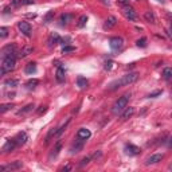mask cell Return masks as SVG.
I'll return each instance as SVG.
<instances>
[{
	"label": "cell",
	"mask_w": 172,
	"mask_h": 172,
	"mask_svg": "<svg viewBox=\"0 0 172 172\" xmlns=\"http://www.w3.org/2000/svg\"><path fill=\"white\" fill-rule=\"evenodd\" d=\"M113 65H114V63L110 62V61H109V62H106V63H105V69H106V70H110Z\"/></svg>",
	"instance_id": "cell-41"
},
{
	"label": "cell",
	"mask_w": 172,
	"mask_h": 172,
	"mask_svg": "<svg viewBox=\"0 0 172 172\" xmlns=\"http://www.w3.org/2000/svg\"><path fill=\"white\" fill-rule=\"evenodd\" d=\"M86 22H88V16H86V15H82V16H81L79 19H78V27H79V28L86 24Z\"/></svg>",
	"instance_id": "cell-33"
},
{
	"label": "cell",
	"mask_w": 172,
	"mask_h": 172,
	"mask_svg": "<svg viewBox=\"0 0 172 172\" xmlns=\"http://www.w3.org/2000/svg\"><path fill=\"white\" fill-rule=\"evenodd\" d=\"M71 18H73V15H71V13H62V15H61V19H59L61 24H62V26H63V24H67V23H69V20H71Z\"/></svg>",
	"instance_id": "cell-25"
},
{
	"label": "cell",
	"mask_w": 172,
	"mask_h": 172,
	"mask_svg": "<svg viewBox=\"0 0 172 172\" xmlns=\"http://www.w3.org/2000/svg\"><path fill=\"white\" fill-rule=\"evenodd\" d=\"M53 137H57V128H51V129L48 130L46 139H44V144H48L50 140H51Z\"/></svg>",
	"instance_id": "cell-23"
},
{
	"label": "cell",
	"mask_w": 172,
	"mask_h": 172,
	"mask_svg": "<svg viewBox=\"0 0 172 172\" xmlns=\"http://www.w3.org/2000/svg\"><path fill=\"white\" fill-rule=\"evenodd\" d=\"M59 42H61V37H59V35H58L57 33H53V34L48 37V39H47L48 47H54L55 44H58Z\"/></svg>",
	"instance_id": "cell-12"
},
{
	"label": "cell",
	"mask_w": 172,
	"mask_h": 172,
	"mask_svg": "<svg viewBox=\"0 0 172 172\" xmlns=\"http://www.w3.org/2000/svg\"><path fill=\"white\" fill-rule=\"evenodd\" d=\"M54 19V11H48L46 15H44V18H43V22L44 23H50Z\"/></svg>",
	"instance_id": "cell-31"
},
{
	"label": "cell",
	"mask_w": 172,
	"mask_h": 172,
	"mask_svg": "<svg viewBox=\"0 0 172 172\" xmlns=\"http://www.w3.org/2000/svg\"><path fill=\"white\" fill-rule=\"evenodd\" d=\"M33 109H34V104H28V105H26L23 109H20L19 112H18V114H19V116H23V114H26V113L31 112Z\"/></svg>",
	"instance_id": "cell-28"
},
{
	"label": "cell",
	"mask_w": 172,
	"mask_h": 172,
	"mask_svg": "<svg viewBox=\"0 0 172 172\" xmlns=\"http://www.w3.org/2000/svg\"><path fill=\"white\" fill-rule=\"evenodd\" d=\"M22 167H23V163L19 161V160H16V161H12V163H10V164H7V165H2V167H0V171H2V172L16 171V169H20Z\"/></svg>",
	"instance_id": "cell-4"
},
{
	"label": "cell",
	"mask_w": 172,
	"mask_h": 172,
	"mask_svg": "<svg viewBox=\"0 0 172 172\" xmlns=\"http://www.w3.org/2000/svg\"><path fill=\"white\" fill-rule=\"evenodd\" d=\"M15 65H16L15 55L4 57V58H3V62H2V74L11 73V71L15 69Z\"/></svg>",
	"instance_id": "cell-3"
},
{
	"label": "cell",
	"mask_w": 172,
	"mask_h": 172,
	"mask_svg": "<svg viewBox=\"0 0 172 172\" xmlns=\"http://www.w3.org/2000/svg\"><path fill=\"white\" fill-rule=\"evenodd\" d=\"M18 83H19V81L18 79H7L6 82H4V85L8 86V88H16Z\"/></svg>",
	"instance_id": "cell-30"
},
{
	"label": "cell",
	"mask_w": 172,
	"mask_h": 172,
	"mask_svg": "<svg viewBox=\"0 0 172 172\" xmlns=\"http://www.w3.org/2000/svg\"><path fill=\"white\" fill-rule=\"evenodd\" d=\"M125 152L128 153L129 156H136V155H139V153H140V148L133 145V144H126V145H125Z\"/></svg>",
	"instance_id": "cell-11"
},
{
	"label": "cell",
	"mask_w": 172,
	"mask_h": 172,
	"mask_svg": "<svg viewBox=\"0 0 172 172\" xmlns=\"http://www.w3.org/2000/svg\"><path fill=\"white\" fill-rule=\"evenodd\" d=\"M157 2H160V3H163V0H157Z\"/></svg>",
	"instance_id": "cell-47"
},
{
	"label": "cell",
	"mask_w": 172,
	"mask_h": 172,
	"mask_svg": "<svg viewBox=\"0 0 172 172\" xmlns=\"http://www.w3.org/2000/svg\"><path fill=\"white\" fill-rule=\"evenodd\" d=\"M12 108H13L12 104H4V105H2V108H0V113H6L7 110L12 109Z\"/></svg>",
	"instance_id": "cell-32"
},
{
	"label": "cell",
	"mask_w": 172,
	"mask_h": 172,
	"mask_svg": "<svg viewBox=\"0 0 172 172\" xmlns=\"http://www.w3.org/2000/svg\"><path fill=\"white\" fill-rule=\"evenodd\" d=\"M117 3L121 4V6H123V7H125V6H129V0H117Z\"/></svg>",
	"instance_id": "cell-39"
},
{
	"label": "cell",
	"mask_w": 172,
	"mask_h": 172,
	"mask_svg": "<svg viewBox=\"0 0 172 172\" xmlns=\"http://www.w3.org/2000/svg\"><path fill=\"white\" fill-rule=\"evenodd\" d=\"M163 92H160V90H157V92H155V93H152V94H149V97H156V96H160Z\"/></svg>",
	"instance_id": "cell-42"
},
{
	"label": "cell",
	"mask_w": 172,
	"mask_h": 172,
	"mask_svg": "<svg viewBox=\"0 0 172 172\" xmlns=\"http://www.w3.org/2000/svg\"><path fill=\"white\" fill-rule=\"evenodd\" d=\"M11 6H12V7H20V6H23V0H12Z\"/></svg>",
	"instance_id": "cell-37"
},
{
	"label": "cell",
	"mask_w": 172,
	"mask_h": 172,
	"mask_svg": "<svg viewBox=\"0 0 172 172\" xmlns=\"http://www.w3.org/2000/svg\"><path fill=\"white\" fill-rule=\"evenodd\" d=\"M38 85H39V81H38V79H30V81H27L26 88L28 89V90H34Z\"/></svg>",
	"instance_id": "cell-27"
},
{
	"label": "cell",
	"mask_w": 172,
	"mask_h": 172,
	"mask_svg": "<svg viewBox=\"0 0 172 172\" xmlns=\"http://www.w3.org/2000/svg\"><path fill=\"white\" fill-rule=\"evenodd\" d=\"M89 161H90V157H89V156L83 157V159L81 160V163H79V167H81V168H82V167H85L86 164H89Z\"/></svg>",
	"instance_id": "cell-36"
},
{
	"label": "cell",
	"mask_w": 172,
	"mask_h": 172,
	"mask_svg": "<svg viewBox=\"0 0 172 172\" xmlns=\"http://www.w3.org/2000/svg\"><path fill=\"white\" fill-rule=\"evenodd\" d=\"M33 51H34V47H33V46H24V47L19 51L18 57H19V58H24V57H27V55H30V54L33 53Z\"/></svg>",
	"instance_id": "cell-17"
},
{
	"label": "cell",
	"mask_w": 172,
	"mask_h": 172,
	"mask_svg": "<svg viewBox=\"0 0 172 172\" xmlns=\"http://www.w3.org/2000/svg\"><path fill=\"white\" fill-rule=\"evenodd\" d=\"M168 169H169V171H172V164H171V165L168 167Z\"/></svg>",
	"instance_id": "cell-46"
},
{
	"label": "cell",
	"mask_w": 172,
	"mask_h": 172,
	"mask_svg": "<svg viewBox=\"0 0 172 172\" xmlns=\"http://www.w3.org/2000/svg\"><path fill=\"white\" fill-rule=\"evenodd\" d=\"M55 78L58 82H65V69L62 66H59L57 69V74H55Z\"/></svg>",
	"instance_id": "cell-21"
},
{
	"label": "cell",
	"mask_w": 172,
	"mask_h": 172,
	"mask_svg": "<svg viewBox=\"0 0 172 172\" xmlns=\"http://www.w3.org/2000/svg\"><path fill=\"white\" fill-rule=\"evenodd\" d=\"M13 54H16V47L13 43H10L7 44V46H4L3 50H2V57H10V55H13Z\"/></svg>",
	"instance_id": "cell-7"
},
{
	"label": "cell",
	"mask_w": 172,
	"mask_h": 172,
	"mask_svg": "<svg viewBox=\"0 0 172 172\" xmlns=\"http://www.w3.org/2000/svg\"><path fill=\"white\" fill-rule=\"evenodd\" d=\"M144 19H145L148 23H151V24L156 23V16H155V13H153L152 11H147L145 13H144Z\"/></svg>",
	"instance_id": "cell-20"
},
{
	"label": "cell",
	"mask_w": 172,
	"mask_h": 172,
	"mask_svg": "<svg viewBox=\"0 0 172 172\" xmlns=\"http://www.w3.org/2000/svg\"><path fill=\"white\" fill-rule=\"evenodd\" d=\"M74 50H75V47H73V46H66V47H63L62 53H63V54H66V53H71V51H74Z\"/></svg>",
	"instance_id": "cell-38"
},
{
	"label": "cell",
	"mask_w": 172,
	"mask_h": 172,
	"mask_svg": "<svg viewBox=\"0 0 172 172\" xmlns=\"http://www.w3.org/2000/svg\"><path fill=\"white\" fill-rule=\"evenodd\" d=\"M16 144H18V143H16V140H15V139L7 140L6 144L3 145V152H4V153H10V152H12L13 149H15Z\"/></svg>",
	"instance_id": "cell-9"
},
{
	"label": "cell",
	"mask_w": 172,
	"mask_h": 172,
	"mask_svg": "<svg viewBox=\"0 0 172 172\" xmlns=\"http://www.w3.org/2000/svg\"><path fill=\"white\" fill-rule=\"evenodd\" d=\"M70 169H71V165H65V167H62V168H61L62 172H65V171H70Z\"/></svg>",
	"instance_id": "cell-43"
},
{
	"label": "cell",
	"mask_w": 172,
	"mask_h": 172,
	"mask_svg": "<svg viewBox=\"0 0 172 172\" xmlns=\"http://www.w3.org/2000/svg\"><path fill=\"white\" fill-rule=\"evenodd\" d=\"M163 160V155L161 153H155V155L149 156L148 159L145 160V165H153V164H157L159 161Z\"/></svg>",
	"instance_id": "cell-10"
},
{
	"label": "cell",
	"mask_w": 172,
	"mask_h": 172,
	"mask_svg": "<svg viewBox=\"0 0 172 172\" xmlns=\"http://www.w3.org/2000/svg\"><path fill=\"white\" fill-rule=\"evenodd\" d=\"M46 112H47V106H40V109L38 110V114H43Z\"/></svg>",
	"instance_id": "cell-40"
},
{
	"label": "cell",
	"mask_w": 172,
	"mask_h": 172,
	"mask_svg": "<svg viewBox=\"0 0 172 172\" xmlns=\"http://www.w3.org/2000/svg\"><path fill=\"white\" fill-rule=\"evenodd\" d=\"M129 97H130V94L126 93L124 96H121L114 104H113V108H112L113 114H120V113H123L125 110L126 105H128V101H129Z\"/></svg>",
	"instance_id": "cell-2"
},
{
	"label": "cell",
	"mask_w": 172,
	"mask_h": 172,
	"mask_svg": "<svg viewBox=\"0 0 172 172\" xmlns=\"http://www.w3.org/2000/svg\"><path fill=\"white\" fill-rule=\"evenodd\" d=\"M163 78L165 81H172V67H165L163 70Z\"/></svg>",
	"instance_id": "cell-24"
},
{
	"label": "cell",
	"mask_w": 172,
	"mask_h": 172,
	"mask_svg": "<svg viewBox=\"0 0 172 172\" xmlns=\"http://www.w3.org/2000/svg\"><path fill=\"white\" fill-rule=\"evenodd\" d=\"M136 44H137L139 47H147V38H141V39H139L137 42H136Z\"/></svg>",
	"instance_id": "cell-35"
},
{
	"label": "cell",
	"mask_w": 172,
	"mask_h": 172,
	"mask_svg": "<svg viewBox=\"0 0 172 172\" xmlns=\"http://www.w3.org/2000/svg\"><path fill=\"white\" fill-rule=\"evenodd\" d=\"M116 24H117V18L116 16H109L105 20V23H104V28H105V30H110Z\"/></svg>",
	"instance_id": "cell-14"
},
{
	"label": "cell",
	"mask_w": 172,
	"mask_h": 172,
	"mask_svg": "<svg viewBox=\"0 0 172 172\" xmlns=\"http://www.w3.org/2000/svg\"><path fill=\"white\" fill-rule=\"evenodd\" d=\"M137 2H139V0H137Z\"/></svg>",
	"instance_id": "cell-49"
},
{
	"label": "cell",
	"mask_w": 172,
	"mask_h": 172,
	"mask_svg": "<svg viewBox=\"0 0 172 172\" xmlns=\"http://www.w3.org/2000/svg\"><path fill=\"white\" fill-rule=\"evenodd\" d=\"M139 78V74L137 73H129V74H125L123 75L121 78L113 81V82L109 85V90H116L119 88H123V86H128L130 83L136 82Z\"/></svg>",
	"instance_id": "cell-1"
},
{
	"label": "cell",
	"mask_w": 172,
	"mask_h": 172,
	"mask_svg": "<svg viewBox=\"0 0 172 172\" xmlns=\"http://www.w3.org/2000/svg\"><path fill=\"white\" fill-rule=\"evenodd\" d=\"M85 141H86V140L79 139V137H78V140H77V141L73 144V147H71V153H77V152H79L81 149H82Z\"/></svg>",
	"instance_id": "cell-15"
},
{
	"label": "cell",
	"mask_w": 172,
	"mask_h": 172,
	"mask_svg": "<svg viewBox=\"0 0 172 172\" xmlns=\"http://www.w3.org/2000/svg\"><path fill=\"white\" fill-rule=\"evenodd\" d=\"M134 114V108H125V110L121 113V119L123 120H128V119H130Z\"/></svg>",
	"instance_id": "cell-19"
},
{
	"label": "cell",
	"mask_w": 172,
	"mask_h": 172,
	"mask_svg": "<svg viewBox=\"0 0 172 172\" xmlns=\"http://www.w3.org/2000/svg\"><path fill=\"white\" fill-rule=\"evenodd\" d=\"M7 35H8V28L7 27H2L0 28V38L4 39V38H7Z\"/></svg>",
	"instance_id": "cell-34"
},
{
	"label": "cell",
	"mask_w": 172,
	"mask_h": 172,
	"mask_svg": "<svg viewBox=\"0 0 172 172\" xmlns=\"http://www.w3.org/2000/svg\"><path fill=\"white\" fill-rule=\"evenodd\" d=\"M123 13H124V16L126 18V19H129V20H136V19H137V13H136V11L130 6H125L123 8Z\"/></svg>",
	"instance_id": "cell-6"
},
{
	"label": "cell",
	"mask_w": 172,
	"mask_h": 172,
	"mask_svg": "<svg viewBox=\"0 0 172 172\" xmlns=\"http://www.w3.org/2000/svg\"><path fill=\"white\" fill-rule=\"evenodd\" d=\"M18 27H19V30L22 31V34H24L26 37H30L31 35V26L28 22H19Z\"/></svg>",
	"instance_id": "cell-8"
},
{
	"label": "cell",
	"mask_w": 172,
	"mask_h": 172,
	"mask_svg": "<svg viewBox=\"0 0 172 172\" xmlns=\"http://www.w3.org/2000/svg\"><path fill=\"white\" fill-rule=\"evenodd\" d=\"M90 136H92V133H90V130L89 129H86V128H81L78 132H77V137H79V139H83V140H88Z\"/></svg>",
	"instance_id": "cell-16"
},
{
	"label": "cell",
	"mask_w": 172,
	"mask_h": 172,
	"mask_svg": "<svg viewBox=\"0 0 172 172\" xmlns=\"http://www.w3.org/2000/svg\"><path fill=\"white\" fill-rule=\"evenodd\" d=\"M61 149H62V143L61 141H57V144L54 145V149L51 152H50V156H48V159L50 160H53V159H55V157L59 155V152H61Z\"/></svg>",
	"instance_id": "cell-13"
},
{
	"label": "cell",
	"mask_w": 172,
	"mask_h": 172,
	"mask_svg": "<svg viewBox=\"0 0 172 172\" xmlns=\"http://www.w3.org/2000/svg\"><path fill=\"white\" fill-rule=\"evenodd\" d=\"M171 30H172V24H171Z\"/></svg>",
	"instance_id": "cell-48"
},
{
	"label": "cell",
	"mask_w": 172,
	"mask_h": 172,
	"mask_svg": "<svg viewBox=\"0 0 172 172\" xmlns=\"http://www.w3.org/2000/svg\"><path fill=\"white\" fill-rule=\"evenodd\" d=\"M24 71H26V74H34L35 71H37V63H35V62H30L28 65L26 66Z\"/></svg>",
	"instance_id": "cell-22"
},
{
	"label": "cell",
	"mask_w": 172,
	"mask_h": 172,
	"mask_svg": "<svg viewBox=\"0 0 172 172\" xmlns=\"http://www.w3.org/2000/svg\"><path fill=\"white\" fill-rule=\"evenodd\" d=\"M168 147H169V148H172V136H171L169 140H168Z\"/></svg>",
	"instance_id": "cell-44"
},
{
	"label": "cell",
	"mask_w": 172,
	"mask_h": 172,
	"mask_svg": "<svg viewBox=\"0 0 172 172\" xmlns=\"http://www.w3.org/2000/svg\"><path fill=\"white\" fill-rule=\"evenodd\" d=\"M69 123H70V119H67V120H66V123H63V124L59 126V128H57V137H58V136H61V134H62V132L66 129V126L69 125Z\"/></svg>",
	"instance_id": "cell-29"
},
{
	"label": "cell",
	"mask_w": 172,
	"mask_h": 172,
	"mask_svg": "<svg viewBox=\"0 0 172 172\" xmlns=\"http://www.w3.org/2000/svg\"><path fill=\"white\" fill-rule=\"evenodd\" d=\"M77 85H78L81 89H85V88H88L89 82L86 78H83V77H78V78H77Z\"/></svg>",
	"instance_id": "cell-26"
},
{
	"label": "cell",
	"mask_w": 172,
	"mask_h": 172,
	"mask_svg": "<svg viewBox=\"0 0 172 172\" xmlns=\"http://www.w3.org/2000/svg\"><path fill=\"white\" fill-rule=\"evenodd\" d=\"M16 143H18V145H23V144H26V141L28 140V136H27L26 132H20V133H18L16 136Z\"/></svg>",
	"instance_id": "cell-18"
},
{
	"label": "cell",
	"mask_w": 172,
	"mask_h": 172,
	"mask_svg": "<svg viewBox=\"0 0 172 172\" xmlns=\"http://www.w3.org/2000/svg\"><path fill=\"white\" fill-rule=\"evenodd\" d=\"M101 2H102L104 4H109V0H101Z\"/></svg>",
	"instance_id": "cell-45"
},
{
	"label": "cell",
	"mask_w": 172,
	"mask_h": 172,
	"mask_svg": "<svg viewBox=\"0 0 172 172\" xmlns=\"http://www.w3.org/2000/svg\"><path fill=\"white\" fill-rule=\"evenodd\" d=\"M109 44H110L112 50L117 51V50H121V47H123V44H124V40L120 37H113V38L109 39Z\"/></svg>",
	"instance_id": "cell-5"
}]
</instances>
